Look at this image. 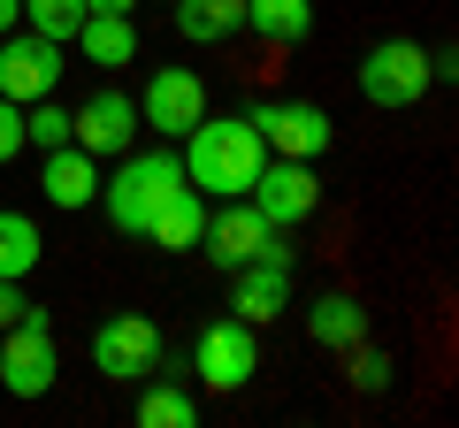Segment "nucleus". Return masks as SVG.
Listing matches in <instances>:
<instances>
[{
	"label": "nucleus",
	"instance_id": "nucleus-1",
	"mask_svg": "<svg viewBox=\"0 0 459 428\" xmlns=\"http://www.w3.org/2000/svg\"><path fill=\"white\" fill-rule=\"evenodd\" d=\"M177 161H184V184H192V192L246 199L253 176H261V161H268V146H261V131H253L246 116H199L192 131H184Z\"/></svg>",
	"mask_w": 459,
	"mask_h": 428
},
{
	"label": "nucleus",
	"instance_id": "nucleus-2",
	"mask_svg": "<svg viewBox=\"0 0 459 428\" xmlns=\"http://www.w3.org/2000/svg\"><path fill=\"white\" fill-rule=\"evenodd\" d=\"M184 184V161H177V146H153V153H123L115 161V176H108V222L123 237H146V222H153V207H161L169 192Z\"/></svg>",
	"mask_w": 459,
	"mask_h": 428
},
{
	"label": "nucleus",
	"instance_id": "nucleus-3",
	"mask_svg": "<svg viewBox=\"0 0 459 428\" xmlns=\"http://www.w3.org/2000/svg\"><path fill=\"white\" fill-rule=\"evenodd\" d=\"M54 375H62V352H54V330H47V306H23L0 337V382L16 398H47Z\"/></svg>",
	"mask_w": 459,
	"mask_h": 428
},
{
	"label": "nucleus",
	"instance_id": "nucleus-4",
	"mask_svg": "<svg viewBox=\"0 0 459 428\" xmlns=\"http://www.w3.org/2000/svg\"><path fill=\"white\" fill-rule=\"evenodd\" d=\"M192 367L207 390H246L253 375H261V330L253 321H238V313H222V321H207V330L192 337Z\"/></svg>",
	"mask_w": 459,
	"mask_h": 428
},
{
	"label": "nucleus",
	"instance_id": "nucleus-5",
	"mask_svg": "<svg viewBox=\"0 0 459 428\" xmlns=\"http://www.w3.org/2000/svg\"><path fill=\"white\" fill-rule=\"evenodd\" d=\"M246 123L261 131L268 153H283V161H314V153H329V138H337L314 99H253Z\"/></svg>",
	"mask_w": 459,
	"mask_h": 428
},
{
	"label": "nucleus",
	"instance_id": "nucleus-6",
	"mask_svg": "<svg viewBox=\"0 0 459 428\" xmlns=\"http://www.w3.org/2000/svg\"><path fill=\"white\" fill-rule=\"evenodd\" d=\"M429 84H437L429 77V47H413V39H383L360 62V99H376V107H413Z\"/></svg>",
	"mask_w": 459,
	"mask_h": 428
},
{
	"label": "nucleus",
	"instance_id": "nucleus-7",
	"mask_svg": "<svg viewBox=\"0 0 459 428\" xmlns=\"http://www.w3.org/2000/svg\"><path fill=\"white\" fill-rule=\"evenodd\" d=\"M92 367L108 382H138V375H153L161 367V330H153L146 313H108L92 330Z\"/></svg>",
	"mask_w": 459,
	"mask_h": 428
},
{
	"label": "nucleus",
	"instance_id": "nucleus-8",
	"mask_svg": "<svg viewBox=\"0 0 459 428\" xmlns=\"http://www.w3.org/2000/svg\"><path fill=\"white\" fill-rule=\"evenodd\" d=\"M138 131H146V123H138V99H131V92H115V84H100L77 116H69V146H84L92 161H108V153H131Z\"/></svg>",
	"mask_w": 459,
	"mask_h": 428
},
{
	"label": "nucleus",
	"instance_id": "nucleus-9",
	"mask_svg": "<svg viewBox=\"0 0 459 428\" xmlns=\"http://www.w3.org/2000/svg\"><path fill=\"white\" fill-rule=\"evenodd\" d=\"M54 84H62V47L54 39H39V31L0 39V99L31 107V99H54Z\"/></svg>",
	"mask_w": 459,
	"mask_h": 428
},
{
	"label": "nucleus",
	"instance_id": "nucleus-10",
	"mask_svg": "<svg viewBox=\"0 0 459 428\" xmlns=\"http://www.w3.org/2000/svg\"><path fill=\"white\" fill-rule=\"evenodd\" d=\"M253 207L276 222V230H291V222H307L314 207H322V184H314V161H283V153H268L261 176H253Z\"/></svg>",
	"mask_w": 459,
	"mask_h": 428
},
{
	"label": "nucleus",
	"instance_id": "nucleus-11",
	"mask_svg": "<svg viewBox=\"0 0 459 428\" xmlns=\"http://www.w3.org/2000/svg\"><path fill=\"white\" fill-rule=\"evenodd\" d=\"M207 116V84H199V69H153L146 92H138V123L161 138H184L192 123Z\"/></svg>",
	"mask_w": 459,
	"mask_h": 428
},
{
	"label": "nucleus",
	"instance_id": "nucleus-12",
	"mask_svg": "<svg viewBox=\"0 0 459 428\" xmlns=\"http://www.w3.org/2000/svg\"><path fill=\"white\" fill-rule=\"evenodd\" d=\"M268 230H276V222H268L253 199H222V207H207V230H199V245H207L214 268H246L253 253L268 245Z\"/></svg>",
	"mask_w": 459,
	"mask_h": 428
},
{
	"label": "nucleus",
	"instance_id": "nucleus-13",
	"mask_svg": "<svg viewBox=\"0 0 459 428\" xmlns=\"http://www.w3.org/2000/svg\"><path fill=\"white\" fill-rule=\"evenodd\" d=\"M230 313L238 321H276V313H291V268H268V261H246L230 268Z\"/></svg>",
	"mask_w": 459,
	"mask_h": 428
},
{
	"label": "nucleus",
	"instance_id": "nucleus-14",
	"mask_svg": "<svg viewBox=\"0 0 459 428\" xmlns=\"http://www.w3.org/2000/svg\"><path fill=\"white\" fill-rule=\"evenodd\" d=\"M199 230H207V192H192V184H177V192L153 207V222H146V237L161 253H192Z\"/></svg>",
	"mask_w": 459,
	"mask_h": 428
},
{
	"label": "nucleus",
	"instance_id": "nucleus-15",
	"mask_svg": "<svg viewBox=\"0 0 459 428\" xmlns=\"http://www.w3.org/2000/svg\"><path fill=\"white\" fill-rule=\"evenodd\" d=\"M47 199L69 207V214L92 207V199H100V161L84 146H47Z\"/></svg>",
	"mask_w": 459,
	"mask_h": 428
},
{
	"label": "nucleus",
	"instance_id": "nucleus-16",
	"mask_svg": "<svg viewBox=\"0 0 459 428\" xmlns=\"http://www.w3.org/2000/svg\"><path fill=\"white\" fill-rule=\"evenodd\" d=\"M69 47H77L92 69H123V62H138V23L131 16H92V8H84V23H77Z\"/></svg>",
	"mask_w": 459,
	"mask_h": 428
},
{
	"label": "nucleus",
	"instance_id": "nucleus-17",
	"mask_svg": "<svg viewBox=\"0 0 459 428\" xmlns=\"http://www.w3.org/2000/svg\"><path fill=\"white\" fill-rule=\"evenodd\" d=\"M307 337H314V345H329V352L360 345V337H368V306H360L352 291H322V298L307 306Z\"/></svg>",
	"mask_w": 459,
	"mask_h": 428
},
{
	"label": "nucleus",
	"instance_id": "nucleus-18",
	"mask_svg": "<svg viewBox=\"0 0 459 428\" xmlns=\"http://www.w3.org/2000/svg\"><path fill=\"white\" fill-rule=\"evenodd\" d=\"M169 16L192 47H214V39L246 31V0H169Z\"/></svg>",
	"mask_w": 459,
	"mask_h": 428
},
{
	"label": "nucleus",
	"instance_id": "nucleus-19",
	"mask_svg": "<svg viewBox=\"0 0 459 428\" xmlns=\"http://www.w3.org/2000/svg\"><path fill=\"white\" fill-rule=\"evenodd\" d=\"M246 31H261L268 47H299L314 31V0H246Z\"/></svg>",
	"mask_w": 459,
	"mask_h": 428
},
{
	"label": "nucleus",
	"instance_id": "nucleus-20",
	"mask_svg": "<svg viewBox=\"0 0 459 428\" xmlns=\"http://www.w3.org/2000/svg\"><path fill=\"white\" fill-rule=\"evenodd\" d=\"M39 261H47L39 222H31V214H16V207H0V283H23Z\"/></svg>",
	"mask_w": 459,
	"mask_h": 428
},
{
	"label": "nucleus",
	"instance_id": "nucleus-21",
	"mask_svg": "<svg viewBox=\"0 0 459 428\" xmlns=\"http://www.w3.org/2000/svg\"><path fill=\"white\" fill-rule=\"evenodd\" d=\"M138 421H146V428H192L199 421V398L177 390V382H161V390L138 398Z\"/></svg>",
	"mask_w": 459,
	"mask_h": 428
},
{
	"label": "nucleus",
	"instance_id": "nucleus-22",
	"mask_svg": "<svg viewBox=\"0 0 459 428\" xmlns=\"http://www.w3.org/2000/svg\"><path fill=\"white\" fill-rule=\"evenodd\" d=\"M23 23H31L39 39H54V47H69L84 23V0H23Z\"/></svg>",
	"mask_w": 459,
	"mask_h": 428
},
{
	"label": "nucleus",
	"instance_id": "nucleus-23",
	"mask_svg": "<svg viewBox=\"0 0 459 428\" xmlns=\"http://www.w3.org/2000/svg\"><path fill=\"white\" fill-rule=\"evenodd\" d=\"M344 375H352V390L383 398V390H391V352H376V345L360 337V345H344Z\"/></svg>",
	"mask_w": 459,
	"mask_h": 428
},
{
	"label": "nucleus",
	"instance_id": "nucleus-24",
	"mask_svg": "<svg viewBox=\"0 0 459 428\" xmlns=\"http://www.w3.org/2000/svg\"><path fill=\"white\" fill-rule=\"evenodd\" d=\"M23 146H69V107H54V99H31L23 107Z\"/></svg>",
	"mask_w": 459,
	"mask_h": 428
},
{
	"label": "nucleus",
	"instance_id": "nucleus-25",
	"mask_svg": "<svg viewBox=\"0 0 459 428\" xmlns=\"http://www.w3.org/2000/svg\"><path fill=\"white\" fill-rule=\"evenodd\" d=\"M16 153H23V107H16V99H0V168L16 161Z\"/></svg>",
	"mask_w": 459,
	"mask_h": 428
},
{
	"label": "nucleus",
	"instance_id": "nucleus-26",
	"mask_svg": "<svg viewBox=\"0 0 459 428\" xmlns=\"http://www.w3.org/2000/svg\"><path fill=\"white\" fill-rule=\"evenodd\" d=\"M23 306H31V298H23V283H0V330H8Z\"/></svg>",
	"mask_w": 459,
	"mask_h": 428
},
{
	"label": "nucleus",
	"instance_id": "nucleus-27",
	"mask_svg": "<svg viewBox=\"0 0 459 428\" xmlns=\"http://www.w3.org/2000/svg\"><path fill=\"white\" fill-rule=\"evenodd\" d=\"M16 23H23V0H0V39L16 31Z\"/></svg>",
	"mask_w": 459,
	"mask_h": 428
},
{
	"label": "nucleus",
	"instance_id": "nucleus-28",
	"mask_svg": "<svg viewBox=\"0 0 459 428\" xmlns=\"http://www.w3.org/2000/svg\"><path fill=\"white\" fill-rule=\"evenodd\" d=\"M92 16H131V0H84Z\"/></svg>",
	"mask_w": 459,
	"mask_h": 428
},
{
	"label": "nucleus",
	"instance_id": "nucleus-29",
	"mask_svg": "<svg viewBox=\"0 0 459 428\" xmlns=\"http://www.w3.org/2000/svg\"><path fill=\"white\" fill-rule=\"evenodd\" d=\"M161 8H169V0H161Z\"/></svg>",
	"mask_w": 459,
	"mask_h": 428
}]
</instances>
